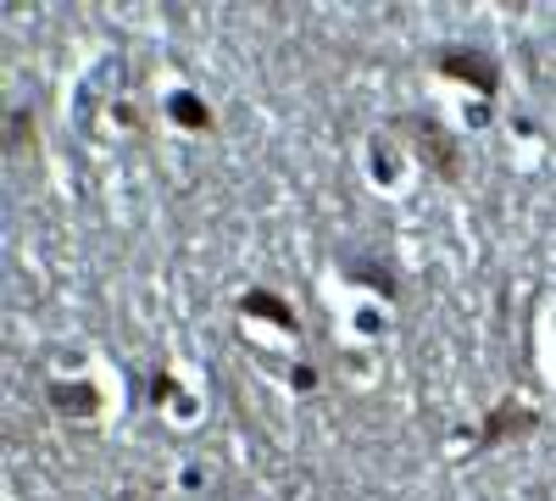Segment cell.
Instances as JSON below:
<instances>
[{"mask_svg": "<svg viewBox=\"0 0 556 501\" xmlns=\"http://www.w3.org/2000/svg\"><path fill=\"white\" fill-rule=\"evenodd\" d=\"M167 112H173L184 128H212V112H206L195 96H173V101H167Z\"/></svg>", "mask_w": 556, "mask_h": 501, "instance_id": "cell-5", "label": "cell"}, {"mask_svg": "<svg viewBox=\"0 0 556 501\" xmlns=\"http://www.w3.org/2000/svg\"><path fill=\"white\" fill-rule=\"evenodd\" d=\"M395 128L412 134V151L434 167L440 185H456V178H462V151H456V140H451L434 117H395Z\"/></svg>", "mask_w": 556, "mask_h": 501, "instance_id": "cell-1", "label": "cell"}, {"mask_svg": "<svg viewBox=\"0 0 556 501\" xmlns=\"http://www.w3.org/2000/svg\"><path fill=\"white\" fill-rule=\"evenodd\" d=\"M540 418L529 413L523 401H501L495 413H490V424H484V435H479V451H495L501 440H513V435H529Z\"/></svg>", "mask_w": 556, "mask_h": 501, "instance_id": "cell-3", "label": "cell"}, {"mask_svg": "<svg viewBox=\"0 0 556 501\" xmlns=\"http://www.w3.org/2000/svg\"><path fill=\"white\" fill-rule=\"evenodd\" d=\"M434 67H440L445 78L473 84L479 96H495V84H501V67H495V57H484V51H456V45H445V51H434Z\"/></svg>", "mask_w": 556, "mask_h": 501, "instance_id": "cell-2", "label": "cell"}, {"mask_svg": "<svg viewBox=\"0 0 556 501\" xmlns=\"http://www.w3.org/2000/svg\"><path fill=\"white\" fill-rule=\"evenodd\" d=\"M240 312H245V317H273V324H278V329H290V335L301 329V324H295V306H285V301L267 296V290H251V296L240 301Z\"/></svg>", "mask_w": 556, "mask_h": 501, "instance_id": "cell-4", "label": "cell"}, {"mask_svg": "<svg viewBox=\"0 0 556 501\" xmlns=\"http://www.w3.org/2000/svg\"><path fill=\"white\" fill-rule=\"evenodd\" d=\"M51 401H56V406H67V401H73V406H84V413H96V390H84V385H78V390L56 385V390H51Z\"/></svg>", "mask_w": 556, "mask_h": 501, "instance_id": "cell-6", "label": "cell"}]
</instances>
